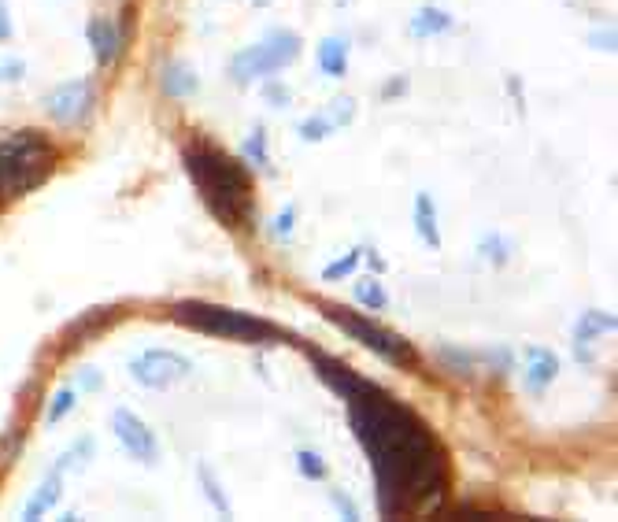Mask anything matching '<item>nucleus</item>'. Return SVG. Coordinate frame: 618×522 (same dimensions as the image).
<instances>
[{"mask_svg":"<svg viewBox=\"0 0 618 522\" xmlns=\"http://www.w3.org/2000/svg\"><path fill=\"white\" fill-rule=\"evenodd\" d=\"M345 400L352 434L374 467L378 511L385 518L415 511L419 504L444 493L448 486L444 448L408 404L392 400L374 382H363Z\"/></svg>","mask_w":618,"mask_h":522,"instance_id":"f257e3e1","label":"nucleus"},{"mask_svg":"<svg viewBox=\"0 0 618 522\" xmlns=\"http://www.w3.org/2000/svg\"><path fill=\"white\" fill-rule=\"evenodd\" d=\"M186 174L193 179L200 200L208 204V211L222 222V226H241L245 215L252 211V179L248 170L230 159L227 152H218L211 145H189L182 152Z\"/></svg>","mask_w":618,"mask_h":522,"instance_id":"f03ea898","label":"nucleus"},{"mask_svg":"<svg viewBox=\"0 0 618 522\" xmlns=\"http://www.w3.org/2000/svg\"><path fill=\"white\" fill-rule=\"evenodd\" d=\"M56 145L41 130H15L0 138V197H23L52 179Z\"/></svg>","mask_w":618,"mask_h":522,"instance_id":"7ed1b4c3","label":"nucleus"},{"mask_svg":"<svg viewBox=\"0 0 618 522\" xmlns=\"http://www.w3.org/2000/svg\"><path fill=\"white\" fill-rule=\"evenodd\" d=\"M175 319L204 330V333H218V337H230L241 344H278L286 333L278 330L267 319H256L248 312H234V308H218V304H204V301H182L175 304Z\"/></svg>","mask_w":618,"mask_h":522,"instance_id":"20e7f679","label":"nucleus"},{"mask_svg":"<svg viewBox=\"0 0 618 522\" xmlns=\"http://www.w3.org/2000/svg\"><path fill=\"white\" fill-rule=\"evenodd\" d=\"M319 308H322V315H326L329 322H337L352 341H360L363 348H370L378 360H385V363H392V367H404V371L419 367L415 344L404 341L400 333H392V330L378 326L374 319H367V315H360V312H349V308H341V304H322V301H319Z\"/></svg>","mask_w":618,"mask_h":522,"instance_id":"39448f33","label":"nucleus"},{"mask_svg":"<svg viewBox=\"0 0 618 522\" xmlns=\"http://www.w3.org/2000/svg\"><path fill=\"white\" fill-rule=\"evenodd\" d=\"M297 56H300V34L297 30H270L263 41L234 52L230 78L238 86H252L256 78H270L278 71H286L289 64H297Z\"/></svg>","mask_w":618,"mask_h":522,"instance_id":"423d86ee","label":"nucleus"},{"mask_svg":"<svg viewBox=\"0 0 618 522\" xmlns=\"http://www.w3.org/2000/svg\"><path fill=\"white\" fill-rule=\"evenodd\" d=\"M189 374H193V363L186 356L171 353V348H148V353L130 360V378L145 389H167Z\"/></svg>","mask_w":618,"mask_h":522,"instance_id":"0eeeda50","label":"nucleus"},{"mask_svg":"<svg viewBox=\"0 0 618 522\" xmlns=\"http://www.w3.org/2000/svg\"><path fill=\"white\" fill-rule=\"evenodd\" d=\"M93 104H96V97H93V82H89V78L60 82V86H56V89L45 97L48 119L60 123V127H78V123H86L89 115H93Z\"/></svg>","mask_w":618,"mask_h":522,"instance_id":"6e6552de","label":"nucleus"},{"mask_svg":"<svg viewBox=\"0 0 618 522\" xmlns=\"http://www.w3.org/2000/svg\"><path fill=\"white\" fill-rule=\"evenodd\" d=\"M111 434L119 437V445L137 459V463H156L159 459V445H156V434L130 412V408H116L111 412Z\"/></svg>","mask_w":618,"mask_h":522,"instance_id":"1a4fd4ad","label":"nucleus"},{"mask_svg":"<svg viewBox=\"0 0 618 522\" xmlns=\"http://www.w3.org/2000/svg\"><path fill=\"white\" fill-rule=\"evenodd\" d=\"M86 37H89V48H93V60H96L100 67H111V64L119 60V52H123V34H119V26L111 23V19H104V15L89 19Z\"/></svg>","mask_w":618,"mask_h":522,"instance_id":"9d476101","label":"nucleus"},{"mask_svg":"<svg viewBox=\"0 0 618 522\" xmlns=\"http://www.w3.org/2000/svg\"><path fill=\"white\" fill-rule=\"evenodd\" d=\"M311 363H315V374L337 393V396H352L367 378H360L352 367H345L341 360H333V356H322V353H311Z\"/></svg>","mask_w":618,"mask_h":522,"instance_id":"9b49d317","label":"nucleus"},{"mask_svg":"<svg viewBox=\"0 0 618 522\" xmlns=\"http://www.w3.org/2000/svg\"><path fill=\"white\" fill-rule=\"evenodd\" d=\"M555 374H559V360L552 348H530L526 353V389L533 396H541L555 382Z\"/></svg>","mask_w":618,"mask_h":522,"instance_id":"f8f14e48","label":"nucleus"},{"mask_svg":"<svg viewBox=\"0 0 618 522\" xmlns=\"http://www.w3.org/2000/svg\"><path fill=\"white\" fill-rule=\"evenodd\" d=\"M614 330V315L611 312H582V319L574 322V353L578 360H589V344L603 333Z\"/></svg>","mask_w":618,"mask_h":522,"instance_id":"ddd939ff","label":"nucleus"},{"mask_svg":"<svg viewBox=\"0 0 618 522\" xmlns=\"http://www.w3.org/2000/svg\"><path fill=\"white\" fill-rule=\"evenodd\" d=\"M159 86H163V93H167V97L186 100V97H193V93L200 89V78H197V71H193L189 64L175 60V64H167V71L159 75Z\"/></svg>","mask_w":618,"mask_h":522,"instance_id":"4468645a","label":"nucleus"},{"mask_svg":"<svg viewBox=\"0 0 618 522\" xmlns=\"http://www.w3.org/2000/svg\"><path fill=\"white\" fill-rule=\"evenodd\" d=\"M456 26V15H448L444 8H433V5H426V8H419L415 15H411V26H408V34L411 37H437V34H448Z\"/></svg>","mask_w":618,"mask_h":522,"instance_id":"2eb2a0df","label":"nucleus"},{"mask_svg":"<svg viewBox=\"0 0 618 522\" xmlns=\"http://www.w3.org/2000/svg\"><path fill=\"white\" fill-rule=\"evenodd\" d=\"M319 71L326 78H345L349 75V37H326L319 45Z\"/></svg>","mask_w":618,"mask_h":522,"instance_id":"dca6fc26","label":"nucleus"},{"mask_svg":"<svg viewBox=\"0 0 618 522\" xmlns=\"http://www.w3.org/2000/svg\"><path fill=\"white\" fill-rule=\"evenodd\" d=\"M415 234L430 245L441 249V226H437V204L430 193H415Z\"/></svg>","mask_w":618,"mask_h":522,"instance_id":"f3484780","label":"nucleus"},{"mask_svg":"<svg viewBox=\"0 0 618 522\" xmlns=\"http://www.w3.org/2000/svg\"><path fill=\"white\" fill-rule=\"evenodd\" d=\"M60 493H64V489H60V471H52V475H48V478L34 489V496L26 500L23 518H26V522H34V518H41L45 511H52V504L60 500Z\"/></svg>","mask_w":618,"mask_h":522,"instance_id":"a211bd4d","label":"nucleus"},{"mask_svg":"<svg viewBox=\"0 0 618 522\" xmlns=\"http://www.w3.org/2000/svg\"><path fill=\"white\" fill-rule=\"evenodd\" d=\"M356 301H360L367 312H381V308L389 304V293L381 289L378 278H363V281H356Z\"/></svg>","mask_w":618,"mask_h":522,"instance_id":"6ab92c4d","label":"nucleus"},{"mask_svg":"<svg viewBox=\"0 0 618 522\" xmlns=\"http://www.w3.org/2000/svg\"><path fill=\"white\" fill-rule=\"evenodd\" d=\"M478 252H481L485 260H492V263H508L512 252H515V241L503 238V234H485V238L478 241Z\"/></svg>","mask_w":618,"mask_h":522,"instance_id":"aec40b11","label":"nucleus"},{"mask_svg":"<svg viewBox=\"0 0 618 522\" xmlns=\"http://www.w3.org/2000/svg\"><path fill=\"white\" fill-rule=\"evenodd\" d=\"M197 475H200V486H204V496L211 500V507H215V511H218L222 518H230V515H234V507H230L227 493H222V486H218V482L211 478V471L204 467V463H200V471H197Z\"/></svg>","mask_w":618,"mask_h":522,"instance_id":"412c9836","label":"nucleus"},{"mask_svg":"<svg viewBox=\"0 0 618 522\" xmlns=\"http://www.w3.org/2000/svg\"><path fill=\"white\" fill-rule=\"evenodd\" d=\"M360 256H363V249H349L341 260L326 263V267H322V281H341V278H352V271L360 267Z\"/></svg>","mask_w":618,"mask_h":522,"instance_id":"4be33fe9","label":"nucleus"},{"mask_svg":"<svg viewBox=\"0 0 618 522\" xmlns=\"http://www.w3.org/2000/svg\"><path fill=\"white\" fill-rule=\"evenodd\" d=\"M75 404H78V393H75L71 385H64L60 393H56V396H52V404H48V415H45V423H48V426H56V423H60L64 415H71V412H75Z\"/></svg>","mask_w":618,"mask_h":522,"instance_id":"5701e85b","label":"nucleus"},{"mask_svg":"<svg viewBox=\"0 0 618 522\" xmlns=\"http://www.w3.org/2000/svg\"><path fill=\"white\" fill-rule=\"evenodd\" d=\"M326 115V123L337 130V127H349L352 119H356V100L352 97H337V100H329V107L322 111Z\"/></svg>","mask_w":618,"mask_h":522,"instance_id":"b1692460","label":"nucleus"},{"mask_svg":"<svg viewBox=\"0 0 618 522\" xmlns=\"http://www.w3.org/2000/svg\"><path fill=\"white\" fill-rule=\"evenodd\" d=\"M297 471H300L304 478H311V482H322V478H326V463H322L319 452L300 448V452H297Z\"/></svg>","mask_w":618,"mask_h":522,"instance_id":"393cba45","label":"nucleus"},{"mask_svg":"<svg viewBox=\"0 0 618 522\" xmlns=\"http://www.w3.org/2000/svg\"><path fill=\"white\" fill-rule=\"evenodd\" d=\"M241 156L248 159V163H256V167H267L270 159H267V130H252L248 138H245V145H241Z\"/></svg>","mask_w":618,"mask_h":522,"instance_id":"a878e982","label":"nucleus"},{"mask_svg":"<svg viewBox=\"0 0 618 522\" xmlns=\"http://www.w3.org/2000/svg\"><path fill=\"white\" fill-rule=\"evenodd\" d=\"M297 130H300V138H304V141H326L329 134H337V130L326 123V115H322V111H319V115H311V119H304Z\"/></svg>","mask_w":618,"mask_h":522,"instance_id":"bb28decb","label":"nucleus"},{"mask_svg":"<svg viewBox=\"0 0 618 522\" xmlns=\"http://www.w3.org/2000/svg\"><path fill=\"white\" fill-rule=\"evenodd\" d=\"M293 226H297V204H286L282 211H278L270 234H274L278 241H289V238H293Z\"/></svg>","mask_w":618,"mask_h":522,"instance_id":"cd10ccee","label":"nucleus"},{"mask_svg":"<svg viewBox=\"0 0 618 522\" xmlns=\"http://www.w3.org/2000/svg\"><path fill=\"white\" fill-rule=\"evenodd\" d=\"M263 100H267L270 107H289L293 93H289V86H286V82H274V78H267V82H263Z\"/></svg>","mask_w":618,"mask_h":522,"instance_id":"c85d7f7f","label":"nucleus"},{"mask_svg":"<svg viewBox=\"0 0 618 522\" xmlns=\"http://www.w3.org/2000/svg\"><path fill=\"white\" fill-rule=\"evenodd\" d=\"M26 75L23 60H0V82H19Z\"/></svg>","mask_w":618,"mask_h":522,"instance_id":"c756f323","label":"nucleus"},{"mask_svg":"<svg viewBox=\"0 0 618 522\" xmlns=\"http://www.w3.org/2000/svg\"><path fill=\"white\" fill-rule=\"evenodd\" d=\"M329 500H333V507H337V511H341L345 518H352V522L360 518V507H356V504H352V500H349L345 493H337V489H333V493H329Z\"/></svg>","mask_w":618,"mask_h":522,"instance_id":"7c9ffc66","label":"nucleus"},{"mask_svg":"<svg viewBox=\"0 0 618 522\" xmlns=\"http://www.w3.org/2000/svg\"><path fill=\"white\" fill-rule=\"evenodd\" d=\"M0 41H12V15L5 0H0Z\"/></svg>","mask_w":618,"mask_h":522,"instance_id":"2f4dec72","label":"nucleus"},{"mask_svg":"<svg viewBox=\"0 0 618 522\" xmlns=\"http://www.w3.org/2000/svg\"><path fill=\"white\" fill-rule=\"evenodd\" d=\"M589 41H593V48H607L611 52L614 48V30H603V34L596 30V34H589Z\"/></svg>","mask_w":618,"mask_h":522,"instance_id":"473e14b6","label":"nucleus"},{"mask_svg":"<svg viewBox=\"0 0 618 522\" xmlns=\"http://www.w3.org/2000/svg\"><path fill=\"white\" fill-rule=\"evenodd\" d=\"M78 382H82V385H86V389H100V385H104V378H100V374H96V371H93V367H86V371H82V378H78Z\"/></svg>","mask_w":618,"mask_h":522,"instance_id":"72a5a7b5","label":"nucleus"},{"mask_svg":"<svg viewBox=\"0 0 618 522\" xmlns=\"http://www.w3.org/2000/svg\"><path fill=\"white\" fill-rule=\"evenodd\" d=\"M404 89H408L404 78H400V82H389V86H385V97H389V93H404Z\"/></svg>","mask_w":618,"mask_h":522,"instance_id":"f704fd0d","label":"nucleus"},{"mask_svg":"<svg viewBox=\"0 0 618 522\" xmlns=\"http://www.w3.org/2000/svg\"><path fill=\"white\" fill-rule=\"evenodd\" d=\"M252 5H256V8H267V5H270V0H252Z\"/></svg>","mask_w":618,"mask_h":522,"instance_id":"c9c22d12","label":"nucleus"}]
</instances>
